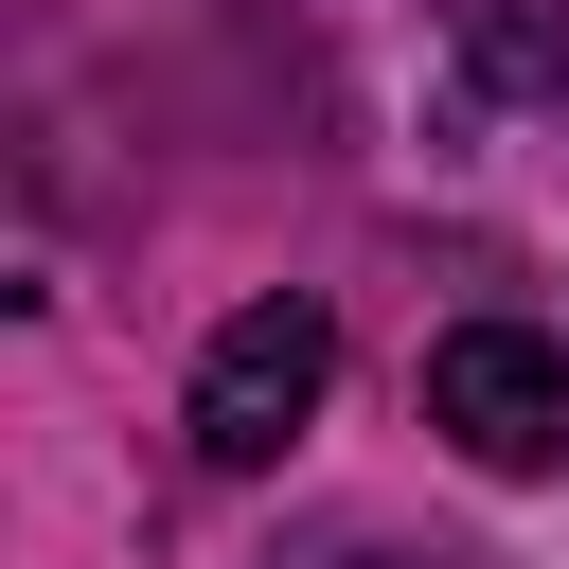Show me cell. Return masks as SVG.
I'll use <instances>...</instances> for the list:
<instances>
[{
	"instance_id": "obj_1",
	"label": "cell",
	"mask_w": 569,
	"mask_h": 569,
	"mask_svg": "<svg viewBox=\"0 0 569 569\" xmlns=\"http://www.w3.org/2000/svg\"><path fill=\"white\" fill-rule=\"evenodd\" d=\"M338 391V320L302 302V284H267V302H231L213 320V356H196V462H284L302 445V409Z\"/></svg>"
},
{
	"instance_id": "obj_2",
	"label": "cell",
	"mask_w": 569,
	"mask_h": 569,
	"mask_svg": "<svg viewBox=\"0 0 569 569\" xmlns=\"http://www.w3.org/2000/svg\"><path fill=\"white\" fill-rule=\"evenodd\" d=\"M427 427L480 480H551L569 462V356L533 320H462V338H427Z\"/></svg>"
},
{
	"instance_id": "obj_3",
	"label": "cell",
	"mask_w": 569,
	"mask_h": 569,
	"mask_svg": "<svg viewBox=\"0 0 569 569\" xmlns=\"http://www.w3.org/2000/svg\"><path fill=\"white\" fill-rule=\"evenodd\" d=\"M498 18H569V0H498Z\"/></svg>"
}]
</instances>
